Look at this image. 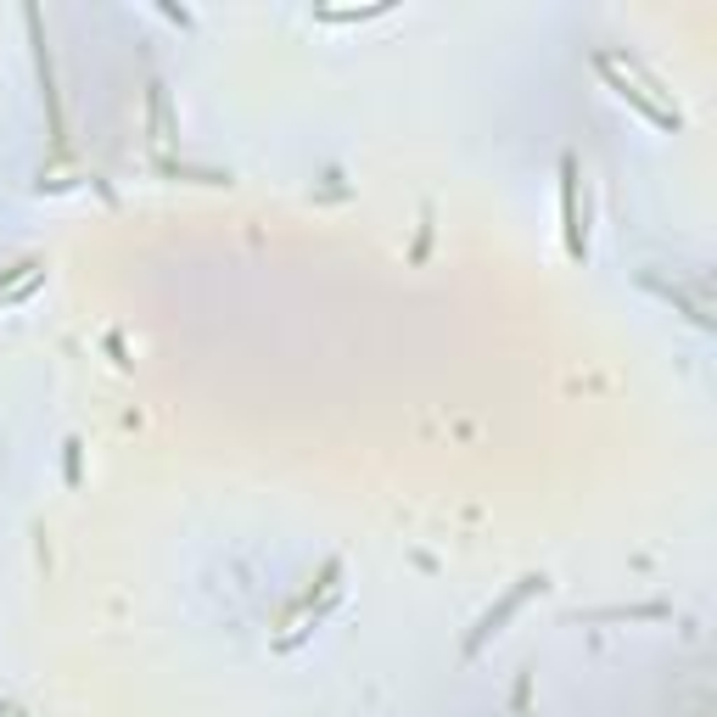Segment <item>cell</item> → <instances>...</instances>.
Masks as SVG:
<instances>
[{
    "instance_id": "7a4b0ae2",
    "label": "cell",
    "mask_w": 717,
    "mask_h": 717,
    "mask_svg": "<svg viewBox=\"0 0 717 717\" xmlns=\"http://www.w3.org/2000/svg\"><path fill=\"white\" fill-rule=\"evenodd\" d=\"M600 73L611 79V90H616V96H622V102H634V107H640L651 124H662V129H678V113H673V107H662V102L651 96V90H640L634 79H627V73L611 62V51H600Z\"/></svg>"
},
{
    "instance_id": "6da1fadb",
    "label": "cell",
    "mask_w": 717,
    "mask_h": 717,
    "mask_svg": "<svg viewBox=\"0 0 717 717\" xmlns=\"http://www.w3.org/2000/svg\"><path fill=\"white\" fill-rule=\"evenodd\" d=\"M538 589H544V578H521V583H516V589H510V594H505V600H499V605H493V611H488V616H482V622L471 627V634H466L460 656H477V651H482V645H488V640L499 634V627H505V622H510V616H516V611L527 605V594H538Z\"/></svg>"
},
{
    "instance_id": "277c9868",
    "label": "cell",
    "mask_w": 717,
    "mask_h": 717,
    "mask_svg": "<svg viewBox=\"0 0 717 717\" xmlns=\"http://www.w3.org/2000/svg\"><path fill=\"white\" fill-rule=\"evenodd\" d=\"M0 717H23V711H12V706H7V700H0Z\"/></svg>"
},
{
    "instance_id": "3957f363",
    "label": "cell",
    "mask_w": 717,
    "mask_h": 717,
    "mask_svg": "<svg viewBox=\"0 0 717 717\" xmlns=\"http://www.w3.org/2000/svg\"><path fill=\"white\" fill-rule=\"evenodd\" d=\"M561 174H567V179H561V219H567V252H572V258H583V225H578V163L567 157V163H561Z\"/></svg>"
}]
</instances>
